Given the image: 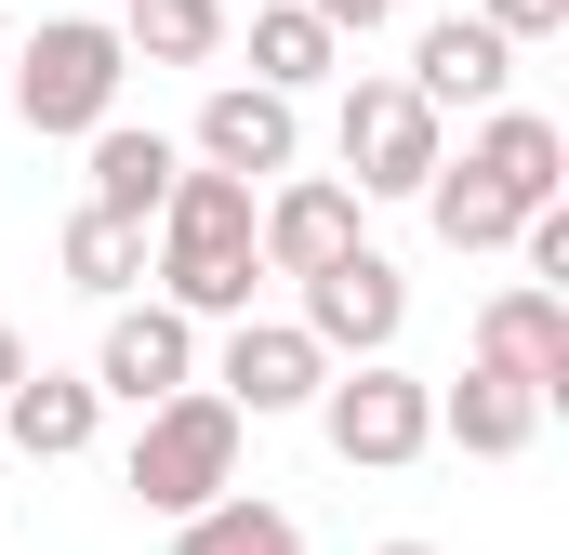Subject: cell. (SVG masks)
Returning a JSON list of instances; mask_svg holds the SVG:
<instances>
[{
	"mask_svg": "<svg viewBox=\"0 0 569 555\" xmlns=\"http://www.w3.org/2000/svg\"><path fill=\"white\" fill-rule=\"evenodd\" d=\"M120 80H133V53H120L107 13H40L27 53H13V120L53 133V145H93L120 120Z\"/></svg>",
	"mask_w": 569,
	"mask_h": 555,
	"instance_id": "cell-1",
	"label": "cell"
},
{
	"mask_svg": "<svg viewBox=\"0 0 569 555\" xmlns=\"http://www.w3.org/2000/svg\"><path fill=\"white\" fill-rule=\"evenodd\" d=\"M239 436H252V423L226 411L212 384H186L172 411H146V423H133V503L186 529L199 503H226V490H239Z\"/></svg>",
	"mask_w": 569,
	"mask_h": 555,
	"instance_id": "cell-2",
	"label": "cell"
},
{
	"mask_svg": "<svg viewBox=\"0 0 569 555\" xmlns=\"http://www.w3.org/2000/svg\"><path fill=\"white\" fill-rule=\"evenodd\" d=\"M331 145H345V199L371 212V199H425L437 159H450V133H437L425 107H411V80H345V120H331Z\"/></svg>",
	"mask_w": 569,
	"mask_h": 555,
	"instance_id": "cell-3",
	"label": "cell"
},
{
	"mask_svg": "<svg viewBox=\"0 0 569 555\" xmlns=\"http://www.w3.org/2000/svg\"><path fill=\"white\" fill-rule=\"evenodd\" d=\"M318 436H331V463L398 476V463H425V450H437V384H425V371H398V357L331 371V384H318Z\"/></svg>",
	"mask_w": 569,
	"mask_h": 555,
	"instance_id": "cell-4",
	"label": "cell"
},
{
	"mask_svg": "<svg viewBox=\"0 0 569 555\" xmlns=\"http://www.w3.org/2000/svg\"><path fill=\"white\" fill-rule=\"evenodd\" d=\"M291 331H305L331 371H371V357H398V331H411V278H398L371 239H358L345 265H318V278H305V317H291Z\"/></svg>",
	"mask_w": 569,
	"mask_h": 555,
	"instance_id": "cell-5",
	"label": "cell"
},
{
	"mask_svg": "<svg viewBox=\"0 0 569 555\" xmlns=\"http://www.w3.org/2000/svg\"><path fill=\"white\" fill-rule=\"evenodd\" d=\"M80 384H93V397H120V411H172V397H186V384H199V331H186V317H172V304H120V317H107V344H93V371H80Z\"/></svg>",
	"mask_w": 569,
	"mask_h": 555,
	"instance_id": "cell-6",
	"label": "cell"
},
{
	"mask_svg": "<svg viewBox=\"0 0 569 555\" xmlns=\"http://www.w3.org/2000/svg\"><path fill=\"white\" fill-rule=\"evenodd\" d=\"M345 252H358V199H345L331 172H279V185L252 199V265L266 278L305 291L318 265H345Z\"/></svg>",
	"mask_w": 569,
	"mask_h": 555,
	"instance_id": "cell-7",
	"label": "cell"
},
{
	"mask_svg": "<svg viewBox=\"0 0 569 555\" xmlns=\"http://www.w3.org/2000/svg\"><path fill=\"white\" fill-rule=\"evenodd\" d=\"M318 384H331V357H318L291 317H239V331H226V357H212V397H226L239 423L318 411Z\"/></svg>",
	"mask_w": 569,
	"mask_h": 555,
	"instance_id": "cell-8",
	"label": "cell"
},
{
	"mask_svg": "<svg viewBox=\"0 0 569 555\" xmlns=\"http://www.w3.org/2000/svg\"><path fill=\"white\" fill-rule=\"evenodd\" d=\"M186 145H199V172H226V185H252V199H266L291 159H305V120H291L279 93H252V80H212Z\"/></svg>",
	"mask_w": 569,
	"mask_h": 555,
	"instance_id": "cell-9",
	"label": "cell"
},
{
	"mask_svg": "<svg viewBox=\"0 0 569 555\" xmlns=\"http://www.w3.org/2000/svg\"><path fill=\"white\" fill-rule=\"evenodd\" d=\"M477 371H503V384H530V397L557 411L569 397V304L530 291V278H503V291L477 304Z\"/></svg>",
	"mask_w": 569,
	"mask_h": 555,
	"instance_id": "cell-10",
	"label": "cell"
},
{
	"mask_svg": "<svg viewBox=\"0 0 569 555\" xmlns=\"http://www.w3.org/2000/svg\"><path fill=\"white\" fill-rule=\"evenodd\" d=\"M398 80H411V107H425V120H450V107H477V120H490V107H503V80H517V53H503L477 13H437L425 40H411V67H398Z\"/></svg>",
	"mask_w": 569,
	"mask_h": 555,
	"instance_id": "cell-11",
	"label": "cell"
},
{
	"mask_svg": "<svg viewBox=\"0 0 569 555\" xmlns=\"http://www.w3.org/2000/svg\"><path fill=\"white\" fill-rule=\"evenodd\" d=\"M463 172L503 185L517 212H557V199H569V133L543 120V107H490V120L463 133Z\"/></svg>",
	"mask_w": 569,
	"mask_h": 555,
	"instance_id": "cell-12",
	"label": "cell"
},
{
	"mask_svg": "<svg viewBox=\"0 0 569 555\" xmlns=\"http://www.w3.org/2000/svg\"><path fill=\"white\" fill-rule=\"evenodd\" d=\"M437 436H450V450H477V463H517V450L543 436V397L463 357V384H437Z\"/></svg>",
	"mask_w": 569,
	"mask_h": 555,
	"instance_id": "cell-13",
	"label": "cell"
},
{
	"mask_svg": "<svg viewBox=\"0 0 569 555\" xmlns=\"http://www.w3.org/2000/svg\"><path fill=\"white\" fill-rule=\"evenodd\" d=\"M93 423H107V397H93L80 371H27V384L0 397V436H13L27 463H80V450H93Z\"/></svg>",
	"mask_w": 569,
	"mask_h": 555,
	"instance_id": "cell-14",
	"label": "cell"
},
{
	"mask_svg": "<svg viewBox=\"0 0 569 555\" xmlns=\"http://www.w3.org/2000/svg\"><path fill=\"white\" fill-rule=\"evenodd\" d=\"M172 133H133V120H107L93 133V199L80 212H107V225H159V199H172Z\"/></svg>",
	"mask_w": 569,
	"mask_h": 555,
	"instance_id": "cell-15",
	"label": "cell"
},
{
	"mask_svg": "<svg viewBox=\"0 0 569 555\" xmlns=\"http://www.w3.org/2000/svg\"><path fill=\"white\" fill-rule=\"evenodd\" d=\"M345 67V40L305 13V0H252V93H279V107H305L318 80Z\"/></svg>",
	"mask_w": 569,
	"mask_h": 555,
	"instance_id": "cell-16",
	"label": "cell"
},
{
	"mask_svg": "<svg viewBox=\"0 0 569 555\" xmlns=\"http://www.w3.org/2000/svg\"><path fill=\"white\" fill-rule=\"evenodd\" d=\"M107 27L133 67H226V0H120Z\"/></svg>",
	"mask_w": 569,
	"mask_h": 555,
	"instance_id": "cell-17",
	"label": "cell"
},
{
	"mask_svg": "<svg viewBox=\"0 0 569 555\" xmlns=\"http://www.w3.org/2000/svg\"><path fill=\"white\" fill-rule=\"evenodd\" d=\"M425 225L450 239V252H517V225H530V212H517L503 185H477L463 159H437V185H425Z\"/></svg>",
	"mask_w": 569,
	"mask_h": 555,
	"instance_id": "cell-18",
	"label": "cell"
},
{
	"mask_svg": "<svg viewBox=\"0 0 569 555\" xmlns=\"http://www.w3.org/2000/svg\"><path fill=\"white\" fill-rule=\"evenodd\" d=\"M172 555H305V529H291V503L226 490V503H199V516L172 529Z\"/></svg>",
	"mask_w": 569,
	"mask_h": 555,
	"instance_id": "cell-19",
	"label": "cell"
},
{
	"mask_svg": "<svg viewBox=\"0 0 569 555\" xmlns=\"http://www.w3.org/2000/svg\"><path fill=\"white\" fill-rule=\"evenodd\" d=\"M133 278H146V225H107V212H67V291L120 304Z\"/></svg>",
	"mask_w": 569,
	"mask_h": 555,
	"instance_id": "cell-20",
	"label": "cell"
},
{
	"mask_svg": "<svg viewBox=\"0 0 569 555\" xmlns=\"http://www.w3.org/2000/svg\"><path fill=\"white\" fill-rule=\"evenodd\" d=\"M517 252H530V291H557V304H569V199L517 225Z\"/></svg>",
	"mask_w": 569,
	"mask_h": 555,
	"instance_id": "cell-21",
	"label": "cell"
},
{
	"mask_svg": "<svg viewBox=\"0 0 569 555\" xmlns=\"http://www.w3.org/2000/svg\"><path fill=\"white\" fill-rule=\"evenodd\" d=\"M477 27L517 53V40H557V27H569V0H477Z\"/></svg>",
	"mask_w": 569,
	"mask_h": 555,
	"instance_id": "cell-22",
	"label": "cell"
},
{
	"mask_svg": "<svg viewBox=\"0 0 569 555\" xmlns=\"http://www.w3.org/2000/svg\"><path fill=\"white\" fill-rule=\"evenodd\" d=\"M305 13H318V27H331V40H385V27H398V13H411V0H305Z\"/></svg>",
	"mask_w": 569,
	"mask_h": 555,
	"instance_id": "cell-23",
	"label": "cell"
},
{
	"mask_svg": "<svg viewBox=\"0 0 569 555\" xmlns=\"http://www.w3.org/2000/svg\"><path fill=\"white\" fill-rule=\"evenodd\" d=\"M13 384H27V331L0 317V397H13Z\"/></svg>",
	"mask_w": 569,
	"mask_h": 555,
	"instance_id": "cell-24",
	"label": "cell"
},
{
	"mask_svg": "<svg viewBox=\"0 0 569 555\" xmlns=\"http://www.w3.org/2000/svg\"><path fill=\"white\" fill-rule=\"evenodd\" d=\"M371 555H437V543H371Z\"/></svg>",
	"mask_w": 569,
	"mask_h": 555,
	"instance_id": "cell-25",
	"label": "cell"
}]
</instances>
